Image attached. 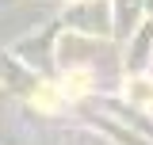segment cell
<instances>
[{
    "label": "cell",
    "instance_id": "obj_1",
    "mask_svg": "<svg viewBox=\"0 0 153 145\" xmlns=\"http://www.w3.org/2000/svg\"><path fill=\"white\" fill-rule=\"evenodd\" d=\"M123 92H126V99H130V103L153 107V80H149V76H130Z\"/></svg>",
    "mask_w": 153,
    "mask_h": 145
},
{
    "label": "cell",
    "instance_id": "obj_2",
    "mask_svg": "<svg viewBox=\"0 0 153 145\" xmlns=\"http://www.w3.org/2000/svg\"><path fill=\"white\" fill-rule=\"evenodd\" d=\"M88 84H92V76H88V72H69L65 92H69V95H80V92H88Z\"/></svg>",
    "mask_w": 153,
    "mask_h": 145
},
{
    "label": "cell",
    "instance_id": "obj_3",
    "mask_svg": "<svg viewBox=\"0 0 153 145\" xmlns=\"http://www.w3.org/2000/svg\"><path fill=\"white\" fill-rule=\"evenodd\" d=\"M35 103H38V107H42V111H54V107H57V92H54V88H46V84H42V88L35 92Z\"/></svg>",
    "mask_w": 153,
    "mask_h": 145
}]
</instances>
